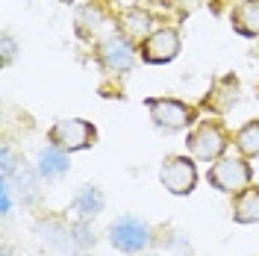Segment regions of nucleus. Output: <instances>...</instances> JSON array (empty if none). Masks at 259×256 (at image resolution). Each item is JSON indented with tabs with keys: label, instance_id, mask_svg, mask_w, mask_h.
Wrapping results in <instances>:
<instances>
[{
	"label": "nucleus",
	"instance_id": "obj_1",
	"mask_svg": "<svg viewBox=\"0 0 259 256\" xmlns=\"http://www.w3.org/2000/svg\"><path fill=\"white\" fill-rule=\"evenodd\" d=\"M109 241L124 253H139L150 244V227L133 215H124L109 227Z\"/></svg>",
	"mask_w": 259,
	"mask_h": 256
},
{
	"label": "nucleus",
	"instance_id": "obj_2",
	"mask_svg": "<svg viewBox=\"0 0 259 256\" xmlns=\"http://www.w3.org/2000/svg\"><path fill=\"white\" fill-rule=\"evenodd\" d=\"M209 183L227 194H242L250 186V165L244 159H221L218 165H212Z\"/></svg>",
	"mask_w": 259,
	"mask_h": 256
},
{
	"label": "nucleus",
	"instance_id": "obj_3",
	"mask_svg": "<svg viewBox=\"0 0 259 256\" xmlns=\"http://www.w3.org/2000/svg\"><path fill=\"white\" fill-rule=\"evenodd\" d=\"M50 142L62 150H82V147L95 144V127L80 118H68L50 130Z\"/></svg>",
	"mask_w": 259,
	"mask_h": 256
},
{
	"label": "nucleus",
	"instance_id": "obj_4",
	"mask_svg": "<svg viewBox=\"0 0 259 256\" xmlns=\"http://www.w3.org/2000/svg\"><path fill=\"white\" fill-rule=\"evenodd\" d=\"M162 186L171 194H189L194 189V180H197V171H194V162L186 159V156H171V159L162 162Z\"/></svg>",
	"mask_w": 259,
	"mask_h": 256
},
{
	"label": "nucleus",
	"instance_id": "obj_5",
	"mask_svg": "<svg viewBox=\"0 0 259 256\" xmlns=\"http://www.w3.org/2000/svg\"><path fill=\"white\" fill-rule=\"evenodd\" d=\"M189 147H192V153L197 159H215V156L224 153L227 136L218 124H209V121H206V124H200V127L189 136Z\"/></svg>",
	"mask_w": 259,
	"mask_h": 256
},
{
	"label": "nucleus",
	"instance_id": "obj_6",
	"mask_svg": "<svg viewBox=\"0 0 259 256\" xmlns=\"http://www.w3.org/2000/svg\"><path fill=\"white\" fill-rule=\"evenodd\" d=\"M147 109H150L153 124L165 130H180L192 121V109L183 106L180 100H147Z\"/></svg>",
	"mask_w": 259,
	"mask_h": 256
},
{
	"label": "nucleus",
	"instance_id": "obj_7",
	"mask_svg": "<svg viewBox=\"0 0 259 256\" xmlns=\"http://www.w3.org/2000/svg\"><path fill=\"white\" fill-rule=\"evenodd\" d=\"M145 59L147 62H171L174 56L180 53V35L177 30H156L150 38L145 41Z\"/></svg>",
	"mask_w": 259,
	"mask_h": 256
},
{
	"label": "nucleus",
	"instance_id": "obj_8",
	"mask_svg": "<svg viewBox=\"0 0 259 256\" xmlns=\"http://www.w3.org/2000/svg\"><path fill=\"white\" fill-rule=\"evenodd\" d=\"M133 59H136V50L121 35H109L103 41V48H100V62L106 65L109 71H130Z\"/></svg>",
	"mask_w": 259,
	"mask_h": 256
},
{
	"label": "nucleus",
	"instance_id": "obj_9",
	"mask_svg": "<svg viewBox=\"0 0 259 256\" xmlns=\"http://www.w3.org/2000/svg\"><path fill=\"white\" fill-rule=\"evenodd\" d=\"M233 27L242 35H259V0H244L233 12Z\"/></svg>",
	"mask_w": 259,
	"mask_h": 256
},
{
	"label": "nucleus",
	"instance_id": "obj_10",
	"mask_svg": "<svg viewBox=\"0 0 259 256\" xmlns=\"http://www.w3.org/2000/svg\"><path fill=\"white\" fill-rule=\"evenodd\" d=\"M233 218L239 224H253L259 221V189H244L236 200V209H233Z\"/></svg>",
	"mask_w": 259,
	"mask_h": 256
},
{
	"label": "nucleus",
	"instance_id": "obj_11",
	"mask_svg": "<svg viewBox=\"0 0 259 256\" xmlns=\"http://www.w3.org/2000/svg\"><path fill=\"white\" fill-rule=\"evenodd\" d=\"M68 171V159H65L62 147H45L38 153V174L45 177H59Z\"/></svg>",
	"mask_w": 259,
	"mask_h": 256
},
{
	"label": "nucleus",
	"instance_id": "obj_12",
	"mask_svg": "<svg viewBox=\"0 0 259 256\" xmlns=\"http://www.w3.org/2000/svg\"><path fill=\"white\" fill-rule=\"evenodd\" d=\"M74 206L82 212V218H92V215H97L103 209V194L97 192L95 186H82L77 200H74Z\"/></svg>",
	"mask_w": 259,
	"mask_h": 256
},
{
	"label": "nucleus",
	"instance_id": "obj_13",
	"mask_svg": "<svg viewBox=\"0 0 259 256\" xmlns=\"http://www.w3.org/2000/svg\"><path fill=\"white\" fill-rule=\"evenodd\" d=\"M236 144H239V150L244 156H259V121H250L247 127L239 130Z\"/></svg>",
	"mask_w": 259,
	"mask_h": 256
},
{
	"label": "nucleus",
	"instance_id": "obj_14",
	"mask_svg": "<svg viewBox=\"0 0 259 256\" xmlns=\"http://www.w3.org/2000/svg\"><path fill=\"white\" fill-rule=\"evenodd\" d=\"M124 24H127V32L133 38H145L147 32H150V15H147V12H139V9L127 12Z\"/></svg>",
	"mask_w": 259,
	"mask_h": 256
},
{
	"label": "nucleus",
	"instance_id": "obj_15",
	"mask_svg": "<svg viewBox=\"0 0 259 256\" xmlns=\"http://www.w3.org/2000/svg\"><path fill=\"white\" fill-rule=\"evenodd\" d=\"M0 206H3V215H9V209H12V194H9V183H6V180L0 183Z\"/></svg>",
	"mask_w": 259,
	"mask_h": 256
},
{
	"label": "nucleus",
	"instance_id": "obj_16",
	"mask_svg": "<svg viewBox=\"0 0 259 256\" xmlns=\"http://www.w3.org/2000/svg\"><path fill=\"white\" fill-rule=\"evenodd\" d=\"M12 174V153H9V147H3V180H9Z\"/></svg>",
	"mask_w": 259,
	"mask_h": 256
},
{
	"label": "nucleus",
	"instance_id": "obj_17",
	"mask_svg": "<svg viewBox=\"0 0 259 256\" xmlns=\"http://www.w3.org/2000/svg\"><path fill=\"white\" fill-rule=\"evenodd\" d=\"M12 53H15V45H12V38H9V35H3V59L9 62V59H12Z\"/></svg>",
	"mask_w": 259,
	"mask_h": 256
}]
</instances>
